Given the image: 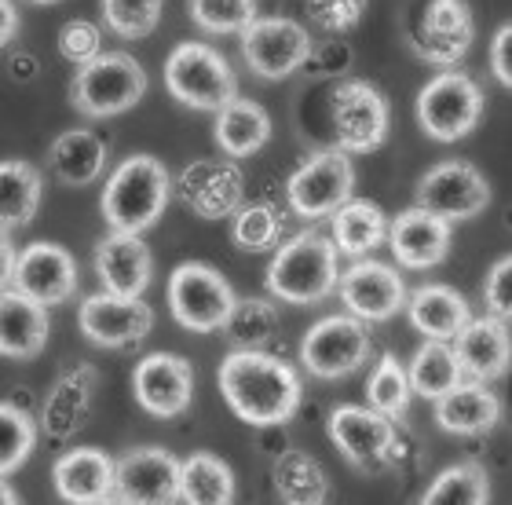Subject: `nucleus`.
Returning <instances> with one entry per match:
<instances>
[{"instance_id": "obj_46", "label": "nucleus", "mask_w": 512, "mask_h": 505, "mask_svg": "<svg viewBox=\"0 0 512 505\" xmlns=\"http://www.w3.org/2000/svg\"><path fill=\"white\" fill-rule=\"evenodd\" d=\"M15 242H11V235H8V227H0V290L11 282V268H15Z\"/></svg>"}, {"instance_id": "obj_25", "label": "nucleus", "mask_w": 512, "mask_h": 505, "mask_svg": "<svg viewBox=\"0 0 512 505\" xmlns=\"http://www.w3.org/2000/svg\"><path fill=\"white\" fill-rule=\"evenodd\" d=\"M48 308L26 293L4 286L0 290V355L8 359H33L48 344Z\"/></svg>"}, {"instance_id": "obj_10", "label": "nucleus", "mask_w": 512, "mask_h": 505, "mask_svg": "<svg viewBox=\"0 0 512 505\" xmlns=\"http://www.w3.org/2000/svg\"><path fill=\"white\" fill-rule=\"evenodd\" d=\"M238 33H242V55H246L249 70L264 81H282V77L297 74L311 59L308 30L286 15H267V19L253 15Z\"/></svg>"}, {"instance_id": "obj_49", "label": "nucleus", "mask_w": 512, "mask_h": 505, "mask_svg": "<svg viewBox=\"0 0 512 505\" xmlns=\"http://www.w3.org/2000/svg\"><path fill=\"white\" fill-rule=\"evenodd\" d=\"M33 4H59V0H33Z\"/></svg>"}, {"instance_id": "obj_44", "label": "nucleus", "mask_w": 512, "mask_h": 505, "mask_svg": "<svg viewBox=\"0 0 512 505\" xmlns=\"http://www.w3.org/2000/svg\"><path fill=\"white\" fill-rule=\"evenodd\" d=\"M483 297H487V312H491L494 319H505V323H509V315H512V260L509 257H502L491 268Z\"/></svg>"}, {"instance_id": "obj_5", "label": "nucleus", "mask_w": 512, "mask_h": 505, "mask_svg": "<svg viewBox=\"0 0 512 505\" xmlns=\"http://www.w3.org/2000/svg\"><path fill=\"white\" fill-rule=\"evenodd\" d=\"M172 319L191 330V334H216L227 323V315L235 308V286L209 264L187 260L169 275V290H165Z\"/></svg>"}, {"instance_id": "obj_24", "label": "nucleus", "mask_w": 512, "mask_h": 505, "mask_svg": "<svg viewBox=\"0 0 512 505\" xmlns=\"http://www.w3.org/2000/svg\"><path fill=\"white\" fill-rule=\"evenodd\" d=\"M432 403H436V425L450 436H483L498 425V414H502V403L491 388L465 377Z\"/></svg>"}, {"instance_id": "obj_41", "label": "nucleus", "mask_w": 512, "mask_h": 505, "mask_svg": "<svg viewBox=\"0 0 512 505\" xmlns=\"http://www.w3.org/2000/svg\"><path fill=\"white\" fill-rule=\"evenodd\" d=\"M256 15V0H191V19L209 33H238Z\"/></svg>"}, {"instance_id": "obj_47", "label": "nucleus", "mask_w": 512, "mask_h": 505, "mask_svg": "<svg viewBox=\"0 0 512 505\" xmlns=\"http://www.w3.org/2000/svg\"><path fill=\"white\" fill-rule=\"evenodd\" d=\"M15 30H19V11L11 0H0V48L15 41Z\"/></svg>"}, {"instance_id": "obj_11", "label": "nucleus", "mask_w": 512, "mask_h": 505, "mask_svg": "<svg viewBox=\"0 0 512 505\" xmlns=\"http://www.w3.org/2000/svg\"><path fill=\"white\" fill-rule=\"evenodd\" d=\"M414 202L421 209H428V213H436L439 220L458 224V220L480 216L491 205V183L483 180V172L472 162L450 158V162L432 165L417 180Z\"/></svg>"}, {"instance_id": "obj_1", "label": "nucleus", "mask_w": 512, "mask_h": 505, "mask_svg": "<svg viewBox=\"0 0 512 505\" xmlns=\"http://www.w3.org/2000/svg\"><path fill=\"white\" fill-rule=\"evenodd\" d=\"M216 385L238 418L264 429L286 425L304 399L297 370L264 348H231L216 370Z\"/></svg>"}, {"instance_id": "obj_9", "label": "nucleus", "mask_w": 512, "mask_h": 505, "mask_svg": "<svg viewBox=\"0 0 512 505\" xmlns=\"http://www.w3.org/2000/svg\"><path fill=\"white\" fill-rule=\"evenodd\" d=\"M370 359V330L352 312L326 315L300 341V363L322 381H341Z\"/></svg>"}, {"instance_id": "obj_3", "label": "nucleus", "mask_w": 512, "mask_h": 505, "mask_svg": "<svg viewBox=\"0 0 512 505\" xmlns=\"http://www.w3.org/2000/svg\"><path fill=\"white\" fill-rule=\"evenodd\" d=\"M341 253L319 231H300L275 249L267 264V290L286 304L326 301L341 275Z\"/></svg>"}, {"instance_id": "obj_16", "label": "nucleus", "mask_w": 512, "mask_h": 505, "mask_svg": "<svg viewBox=\"0 0 512 505\" xmlns=\"http://www.w3.org/2000/svg\"><path fill=\"white\" fill-rule=\"evenodd\" d=\"M77 323H81V334L99 348H125L150 334L154 312L143 297H121L103 290L81 301Z\"/></svg>"}, {"instance_id": "obj_42", "label": "nucleus", "mask_w": 512, "mask_h": 505, "mask_svg": "<svg viewBox=\"0 0 512 505\" xmlns=\"http://www.w3.org/2000/svg\"><path fill=\"white\" fill-rule=\"evenodd\" d=\"M366 8H370V0H308L311 22L326 33H344L359 26Z\"/></svg>"}, {"instance_id": "obj_27", "label": "nucleus", "mask_w": 512, "mask_h": 505, "mask_svg": "<svg viewBox=\"0 0 512 505\" xmlns=\"http://www.w3.org/2000/svg\"><path fill=\"white\" fill-rule=\"evenodd\" d=\"M403 308L417 334H425L428 341H454L461 326L472 319L469 301L450 286H417Z\"/></svg>"}, {"instance_id": "obj_28", "label": "nucleus", "mask_w": 512, "mask_h": 505, "mask_svg": "<svg viewBox=\"0 0 512 505\" xmlns=\"http://www.w3.org/2000/svg\"><path fill=\"white\" fill-rule=\"evenodd\" d=\"M213 136L227 158H249L271 140V118H267V110L260 103L235 96L216 110Z\"/></svg>"}, {"instance_id": "obj_34", "label": "nucleus", "mask_w": 512, "mask_h": 505, "mask_svg": "<svg viewBox=\"0 0 512 505\" xmlns=\"http://www.w3.org/2000/svg\"><path fill=\"white\" fill-rule=\"evenodd\" d=\"M461 366L454 359L450 341H425L417 348V355L406 366V381L410 392H417L421 399H439L447 388H454L461 381Z\"/></svg>"}, {"instance_id": "obj_31", "label": "nucleus", "mask_w": 512, "mask_h": 505, "mask_svg": "<svg viewBox=\"0 0 512 505\" xmlns=\"http://www.w3.org/2000/svg\"><path fill=\"white\" fill-rule=\"evenodd\" d=\"M271 484H275V495L289 505H322L330 495V480L322 473V465L304 451L278 454L271 465Z\"/></svg>"}, {"instance_id": "obj_26", "label": "nucleus", "mask_w": 512, "mask_h": 505, "mask_svg": "<svg viewBox=\"0 0 512 505\" xmlns=\"http://www.w3.org/2000/svg\"><path fill=\"white\" fill-rule=\"evenodd\" d=\"M472 44V8L465 0H432L414 48L432 63H454Z\"/></svg>"}, {"instance_id": "obj_22", "label": "nucleus", "mask_w": 512, "mask_h": 505, "mask_svg": "<svg viewBox=\"0 0 512 505\" xmlns=\"http://www.w3.org/2000/svg\"><path fill=\"white\" fill-rule=\"evenodd\" d=\"M52 487L63 502L103 505L114 498V462L99 447H74L52 465Z\"/></svg>"}, {"instance_id": "obj_43", "label": "nucleus", "mask_w": 512, "mask_h": 505, "mask_svg": "<svg viewBox=\"0 0 512 505\" xmlns=\"http://www.w3.org/2000/svg\"><path fill=\"white\" fill-rule=\"evenodd\" d=\"M59 52H63V59L81 66V63H88L92 55L103 52V37H99V30L92 26V22L70 19L63 30H59Z\"/></svg>"}, {"instance_id": "obj_12", "label": "nucleus", "mask_w": 512, "mask_h": 505, "mask_svg": "<svg viewBox=\"0 0 512 505\" xmlns=\"http://www.w3.org/2000/svg\"><path fill=\"white\" fill-rule=\"evenodd\" d=\"M330 114L341 151L366 154L388 140V125H392L388 99L370 81H341L330 96Z\"/></svg>"}, {"instance_id": "obj_14", "label": "nucleus", "mask_w": 512, "mask_h": 505, "mask_svg": "<svg viewBox=\"0 0 512 505\" xmlns=\"http://www.w3.org/2000/svg\"><path fill=\"white\" fill-rule=\"evenodd\" d=\"M330 440L355 469H381L392 454H399L392 421L374 407L341 403L330 414Z\"/></svg>"}, {"instance_id": "obj_21", "label": "nucleus", "mask_w": 512, "mask_h": 505, "mask_svg": "<svg viewBox=\"0 0 512 505\" xmlns=\"http://www.w3.org/2000/svg\"><path fill=\"white\" fill-rule=\"evenodd\" d=\"M96 275L107 293L121 297H143L154 275L150 246L136 231H110L96 246Z\"/></svg>"}, {"instance_id": "obj_37", "label": "nucleus", "mask_w": 512, "mask_h": 505, "mask_svg": "<svg viewBox=\"0 0 512 505\" xmlns=\"http://www.w3.org/2000/svg\"><path fill=\"white\" fill-rule=\"evenodd\" d=\"M231 216H235L231 238H235L238 249H246V253H264V249L278 246V238H282V220H278V213L267 202L238 205Z\"/></svg>"}, {"instance_id": "obj_2", "label": "nucleus", "mask_w": 512, "mask_h": 505, "mask_svg": "<svg viewBox=\"0 0 512 505\" xmlns=\"http://www.w3.org/2000/svg\"><path fill=\"white\" fill-rule=\"evenodd\" d=\"M172 202L169 169L154 154H132L114 169L103 187V220L110 231H136L143 235L165 216Z\"/></svg>"}, {"instance_id": "obj_18", "label": "nucleus", "mask_w": 512, "mask_h": 505, "mask_svg": "<svg viewBox=\"0 0 512 505\" xmlns=\"http://www.w3.org/2000/svg\"><path fill=\"white\" fill-rule=\"evenodd\" d=\"M180 462L165 447H139L114 462V498L128 505L176 502Z\"/></svg>"}, {"instance_id": "obj_15", "label": "nucleus", "mask_w": 512, "mask_h": 505, "mask_svg": "<svg viewBox=\"0 0 512 505\" xmlns=\"http://www.w3.org/2000/svg\"><path fill=\"white\" fill-rule=\"evenodd\" d=\"M132 392L150 418H180L194 399V366L183 355H143L132 370Z\"/></svg>"}, {"instance_id": "obj_32", "label": "nucleus", "mask_w": 512, "mask_h": 505, "mask_svg": "<svg viewBox=\"0 0 512 505\" xmlns=\"http://www.w3.org/2000/svg\"><path fill=\"white\" fill-rule=\"evenodd\" d=\"M330 220H333L330 242L344 257H366V253H374L384 242V231H388V220H384V213L374 202H352L348 198L337 213H330Z\"/></svg>"}, {"instance_id": "obj_23", "label": "nucleus", "mask_w": 512, "mask_h": 505, "mask_svg": "<svg viewBox=\"0 0 512 505\" xmlns=\"http://www.w3.org/2000/svg\"><path fill=\"white\" fill-rule=\"evenodd\" d=\"M454 348V359H458L461 374L472 377V381H494V377L509 374V326L505 319H469L461 326L458 337L450 341Z\"/></svg>"}, {"instance_id": "obj_17", "label": "nucleus", "mask_w": 512, "mask_h": 505, "mask_svg": "<svg viewBox=\"0 0 512 505\" xmlns=\"http://www.w3.org/2000/svg\"><path fill=\"white\" fill-rule=\"evenodd\" d=\"M8 286L33 297L44 308L66 304L77 290V264L63 246H55V242H33L22 253H15V268H11Z\"/></svg>"}, {"instance_id": "obj_45", "label": "nucleus", "mask_w": 512, "mask_h": 505, "mask_svg": "<svg viewBox=\"0 0 512 505\" xmlns=\"http://www.w3.org/2000/svg\"><path fill=\"white\" fill-rule=\"evenodd\" d=\"M491 74H494V81H498V85H505V88L512 85V30H509V22H505V26H498V33H494Z\"/></svg>"}, {"instance_id": "obj_4", "label": "nucleus", "mask_w": 512, "mask_h": 505, "mask_svg": "<svg viewBox=\"0 0 512 505\" xmlns=\"http://www.w3.org/2000/svg\"><path fill=\"white\" fill-rule=\"evenodd\" d=\"M147 92V70L125 52L92 55L88 63L77 66L74 74V107L88 118H114L125 114Z\"/></svg>"}, {"instance_id": "obj_38", "label": "nucleus", "mask_w": 512, "mask_h": 505, "mask_svg": "<svg viewBox=\"0 0 512 505\" xmlns=\"http://www.w3.org/2000/svg\"><path fill=\"white\" fill-rule=\"evenodd\" d=\"M366 399L370 407L388 414V418H403L406 407H410V381H406V370L395 355H381L377 370L366 381Z\"/></svg>"}, {"instance_id": "obj_13", "label": "nucleus", "mask_w": 512, "mask_h": 505, "mask_svg": "<svg viewBox=\"0 0 512 505\" xmlns=\"http://www.w3.org/2000/svg\"><path fill=\"white\" fill-rule=\"evenodd\" d=\"M333 290L341 293L344 312H352L363 323H388L403 312L406 297H410L403 275L381 260H355L344 275H337Z\"/></svg>"}, {"instance_id": "obj_19", "label": "nucleus", "mask_w": 512, "mask_h": 505, "mask_svg": "<svg viewBox=\"0 0 512 505\" xmlns=\"http://www.w3.org/2000/svg\"><path fill=\"white\" fill-rule=\"evenodd\" d=\"M384 238L392 242V253L403 268L425 271L447 260L450 238L454 235H450L447 220H439L436 213L414 205V209H403V213L395 216L388 231H384Z\"/></svg>"}, {"instance_id": "obj_20", "label": "nucleus", "mask_w": 512, "mask_h": 505, "mask_svg": "<svg viewBox=\"0 0 512 505\" xmlns=\"http://www.w3.org/2000/svg\"><path fill=\"white\" fill-rule=\"evenodd\" d=\"M180 194L198 216L224 220L246 198V180H242L238 165L202 158V162H191L180 172Z\"/></svg>"}, {"instance_id": "obj_33", "label": "nucleus", "mask_w": 512, "mask_h": 505, "mask_svg": "<svg viewBox=\"0 0 512 505\" xmlns=\"http://www.w3.org/2000/svg\"><path fill=\"white\" fill-rule=\"evenodd\" d=\"M41 172L22 158L0 162V227H22L37 216L41 205Z\"/></svg>"}, {"instance_id": "obj_48", "label": "nucleus", "mask_w": 512, "mask_h": 505, "mask_svg": "<svg viewBox=\"0 0 512 505\" xmlns=\"http://www.w3.org/2000/svg\"><path fill=\"white\" fill-rule=\"evenodd\" d=\"M0 505H19V495H15V487L0 476Z\"/></svg>"}, {"instance_id": "obj_8", "label": "nucleus", "mask_w": 512, "mask_h": 505, "mask_svg": "<svg viewBox=\"0 0 512 505\" xmlns=\"http://www.w3.org/2000/svg\"><path fill=\"white\" fill-rule=\"evenodd\" d=\"M483 92L469 74L447 70L432 77L417 96V121L436 143H454L480 125Z\"/></svg>"}, {"instance_id": "obj_29", "label": "nucleus", "mask_w": 512, "mask_h": 505, "mask_svg": "<svg viewBox=\"0 0 512 505\" xmlns=\"http://www.w3.org/2000/svg\"><path fill=\"white\" fill-rule=\"evenodd\" d=\"M176 502L187 505H231L235 502V473L224 458L209 451H194L180 462Z\"/></svg>"}, {"instance_id": "obj_36", "label": "nucleus", "mask_w": 512, "mask_h": 505, "mask_svg": "<svg viewBox=\"0 0 512 505\" xmlns=\"http://www.w3.org/2000/svg\"><path fill=\"white\" fill-rule=\"evenodd\" d=\"M220 330L227 334L231 348H264L271 341V334L278 330L275 304L256 301V297L235 301V308H231V315H227V323Z\"/></svg>"}, {"instance_id": "obj_35", "label": "nucleus", "mask_w": 512, "mask_h": 505, "mask_svg": "<svg viewBox=\"0 0 512 505\" xmlns=\"http://www.w3.org/2000/svg\"><path fill=\"white\" fill-rule=\"evenodd\" d=\"M491 502V476L480 462H458L428 484L421 505H487Z\"/></svg>"}, {"instance_id": "obj_39", "label": "nucleus", "mask_w": 512, "mask_h": 505, "mask_svg": "<svg viewBox=\"0 0 512 505\" xmlns=\"http://www.w3.org/2000/svg\"><path fill=\"white\" fill-rule=\"evenodd\" d=\"M37 429L33 418L15 403H0V476L22 469V462L33 454Z\"/></svg>"}, {"instance_id": "obj_40", "label": "nucleus", "mask_w": 512, "mask_h": 505, "mask_svg": "<svg viewBox=\"0 0 512 505\" xmlns=\"http://www.w3.org/2000/svg\"><path fill=\"white\" fill-rule=\"evenodd\" d=\"M161 11H165V0H103V19L125 41L150 37L161 22Z\"/></svg>"}, {"instance_id": "obj_30", "label": "nucleus", "mask_w": 512, "mask_h": 505, "mask_svg": "<svg viewBox=\"0 0 512 505\" xmlns=\"http://www.w3.org/2000/svg\"><path fill=\"white\" fill-rule=\"evenodd\" d=\"M48 158H52V169L59 180L70 183V187H85L103 172L107 143L99 140L92 129H70L52 143Z\"/></svg>"}, {"instance_id": "obj_7", "label": "nucleus", "mask_w": 512, "mask_h": 505, "mask_svg": "<svg viewBox=\"0 0 512 505\" xmlns=\"http://www.w3.org/2000/svg\"><path fill=\"white\" fill-rule=\"evenodd\" d=\"M355 191V169L348 151H315L289 172L286 202L304 220H326Z\"/></svg>"}, {"instance_id": "obj_6", "label": "nucleus", "mask_w": 512, "mask_h": 505, "mask_svg": "<svg viewBox=\"0 0 512 505\" xmlns=\"http://www.w3.org/2000/svg\"><path fill=\"white\" fill-rule=\"evenodd\" d=\"M165 85L172 99H180L191 110H220L227 99L238 96L235 70L209 44L183 41L165 63Z\"/></svg>"}]
</instances>
